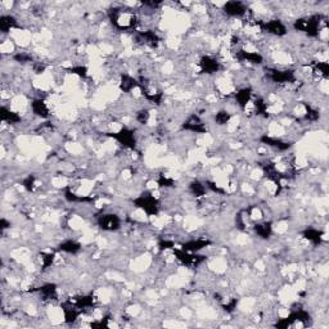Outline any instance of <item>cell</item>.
Returning a JSON list of instances; mask_svg holds the SVG:
<instances>
[{
  "label": "cell",
  "mask_w": 329,
  "mask_h": 329,
  "mask_svg": "<svg viewBox=\"0 0 329 329\" xmlns=\"http://www.w3.org/2000/svg\"><path fill=\"white\" fill-rule=\"evenodd\" d=\"M320 16L314 14V16L305 17V18H298L293 22V29L299 33H306L309 37H318L320 33Z\"/></svg>",
  "instance_id": "obj_1"
},
{
  "label": "cell",
  "mask_w": 329,
  "mask_h": 329,
  "mask_svg": "<svg viewBox=\"0 0 329 329\" xmlns=\"http://www.w3.org/2000/svg\"><path fill=\"white\" fill-rule=\"evenodd\" d=\"M135 207L142 210L148 217L156 216L160 211V202L152 193H143L132 201Z\"/></svg>",
  "instance_id": "obj_2"
},
{
  "label": "cell",
  "mask_w": 329,
  "mask_h": 329,
  "mask_svg": "<svg viewBox=\"0 0 329 329\" xmlns=\"http://www.w3.org/2000/svg\"><path fill=\"white\" fill-rule=\"evenodd\" d=\"M266 77L274 84L278 85H287L296 81V75L292 69H279V68H267Z\"/></svg>",
  "instance_id": "obj_3"
},
{
  "label": "cell",
  "mask_w": 329,
  "mask_h": 329,
  "mask_svg": "<svg viewBox=\"0 0 329 329\" xmlns=\"http://www.w3.org/2000/svg\"><path fill=\"white\" fill-rule=\"evenodd\" d=\"M256 25H259L263 31H266L267 33L273 35V36L283 37L288 33V29H287L286 23L282 20H278V18L263 21V22H257Z\"/></svg>",
  "instance_id": "obj_4"
},
{
  "label": "cell",
  "mask_w": 329,
  "mask_h": 329,
  "mask_svg": "<svg viewBox=\"0 0 329 329\" xmlns=\"http://www.w3.org/2000/svg\"><path fill=\"white\" fill-rule=\"evenodd\" d=\"M109 136L117 140L119 144H121L125 148L135 149V147H136V135H135V132L132 129L122 128L117 132L109 134Z\"/></svg>",
  "instance_id": "obj_5"
},
{
  "label": "cell",
  "mask_w": 329,
  "mask_h": 329,
  "mask_svg": "<svg viewBox=\"0 0 329 329\" xmlns=\"http://www.w3.org/2000/svg\"><path fill=\"white\" fill-rule=\"evenodd\" d=\"M198 66H199V69H201V72L204 73V75H215V73L220 72L221 69H223V65L219 60H217L216 57L214 56H202L198 61Z\"/></svg>",
  "instance_id": "obj_6"
},
{
  "label": "cell",
  "mask_w": 329,
  "mask_h": 329,
  "mask_svg": "<svg viewBox=\"0 0 329 329\" xmlns=\"http://www.w3.org/2000/svg\"><path fill=\"white\" fill-rule=\"evenodd\" d=\"M248 8L243 1H228L223 5V13L229 18H243L247 16Z\"/></svg>",
  "instance_id": "obj_7"
},
{
  "label": "cell",
  "mask_w": 329,
  "mask_h": 329,
  "mask_svg": "<svg viewBox=\"0 0 329 329\" xmlns=\"http://www.w3.org/2000/svg\"><path fill=\"white\" fill-rule=\"evenodd\" d=\"M99 228L104 231H117L121 228V219L116 214H103L98 217Z\"/></svg>",
  "instance_id": "obj_8"
},
{
  "label": "cell",
  "mask_w": 329,
  "mask_h": 329,
  "mask_svg": "<svg viewBox=\"0 0 329 329\" xmlns=\"http://www.w3.org/2000/svg\"><path fill=\"white\" fill-rule=\"evenodd\" d=\"M181 128L184 129V130H187V132H196V134H204V132H207L204 122L202 121L201 117L198 115L189 116V117L183 122Z\"/></svg>",
  "instance_id": "obj_9"
},
{
  "label": "cell",
  "mask_w": 329,
  "mask_h": 329,
  "mask_svg": "<svg viewBox=\"0 0 329 329\" xmlns=\"http://www.w3.org/2000/svg\"><path fill=\"white\" fill-rule=\"evenodd\" d=\"M252 98H254V89L251 86H243V88L238 89L234 94L235 103L240 109H246L247 104L252 100Z\"/></svg>",
  "instance_id": "obj_10"
},
{
  "label": "cell",
  "mask_w": 329,
  "mask_h": 329,
  "mask_svg": "<svg viewBox=\"0 0 329 329\" xmlns=\"http://www.w3.org/2000/svg\"><path fill=\"white\" fill-rule=\"evenodd\" d=\"M31 111L35 116L40 117V119H49L50 116V109L48 107V103L45 102V99L43 98H36L33 99V102L30 103Z\"/></svg>",
  "instance_id": "obj_11"
},
{
  "label": "cell",
  "mask_w": 329,
  "mask_h": 329,
  "mask_svg": "<svg viewBox=\"0 0 329 329\" xmlns=\"http://www.w3.org/2000/svg\"><path fill=\"white\" fill-rule=\"evenodd\" d=\"M211 244V242L208 239H203V238H196V239H191L183 243L181 246V250L187 251V252H195L198 254L199 251H202L203 248L208 247Z\"/></svg>",
  "instance_id": "obj_12"
},
{
  "label": "cell",
  "mask_w": 329,
  "mask_h": 329,
  "mask_svg": "<svg viewBox=\"0 0 329 329\" xmlns=\"http://www.w3.org/2000/svg\"><path fill=\"white\" fill-rule=\"evenodd\" d=\"M119 88L122 93H132V90L139 88V80H136L135 77H132V75L129 73H122L120 76V81H119Z\"/></svg>",
  "instance_id": "obj_13"
},
{
  "label": "cell",
  "mask_w": 329,
  "mask_h": 329,
  "mask_svg": "<svg viewBox=\"0 0 329 329\" xmlns=\"http://www.w3.org/2000/svg\"><path fill=\"white\" fill-rule=\"evenodd\" d=\"M254 233L256 234L257 237L260 239L267 240L274 233L273 224L270 221H263V223H256L254 225Z\"/></svg>",
  "instance_id": "obj_14"
},
{
  "label": "cell",
  "mask_w": 329,
  "mask_h": 329,
  "mask_svg": "<svg viewBox=\"0 0 329 329\" xmlns=\"http://www.w3.org/2000/svg\"><path fill=\"white\" fill-rule=\"evenodd\" d=\"M81 248H82L81 243H79L77 240L66 239L58 244V248H57V250L60 251V252H63V254L76 255L79 254L80 251H81Z\"/></svg>",
  "instance_id": "obj_15"
},
{
  "label": "cell",
  "mask_w": 329,
  "mask_h": 329,
  "mask_svg": "<svg viewBox=\"0 0 329 329\" xmlns=\"http://www.w3.org/2000/svg\"><path fill=\"white\" fill-rule=\"evenodd\" d=\"M302 237L303 239H306L307 242H310L314 246H320L323 242V231L316 229V228L309 227L302 231Z\"/></svg>",
  "instance_id": "obj_16"
},
{
  "label": "cell",
  "mask_w": 329,
  "mask_h": 329,
  "mask_svg": "<svg viewBox=\"0 0 329 329\" xmlns=\"http://www.w3.org/2000/svg\"><path fill=\"white\" fill-rule=\"evenodd\" d=\"M1 120H3L4 124H9V125H17L22 121V117L18 112L16 111H12L10 108L3 105L1 107Z\"/></svg>",
  "instance_id": "obj_17"
},
{
  "label": "cell",
  "mask_w": 329,
  "mask_h": 329,
  "mask_svg": "<svg viewBox=\"0 0 329 329\" xmlns=\"http://www.w3.org/2000/svg\"><path fill=\"white\" fill-rule=\"evenodd\" d=\"M18 22H17V18L14 16H10V14H3L0 17V31L3 33H8L10 30H14V29H18Z\"/></svg>",
  "instance_id": "obj_18"
},
{
  "label": "cell",
  "mask_w": 329,
  "mask_h": 329,
  "mask_svg": "<svg viewBox=\"0 0 329 329\" xmlns=\"http://www.w3.org/2000/svg\"><path fill=\"white\" fill-rule=\"evenodd\" d=\"M188 189H189V193L192 196H195L196 198H201L203 197L206 193H207V187H206V183H202L199 180H193L189 183L188 185Z\"/></svg>",
  "instance_id": "obj_19"
},
{
  "label": "cell",
  "mask_w": 329,
  "mask_h": 329,
  "mask_svg": "<svg viewBox=\"0 0 329 329\" xmlns=\"http://www.w3.org/2000/svg\"><path fill=\"white\" fill-rule=\"evenodd\" d=\"M314 72L319 76V77H322V79H327L329 72L328 62H327V61H319V62H316L315 65H314Z\"/></svg>",
  "instance_id": "obj_20"
},
{
  "label": "cell",
  "mask_w": 329,
  "mask_h": 329,
  "mask_svg": "<svg viewBox=\"0 0 329 329\" xmlns=\"http://www.w3.org/2000/svg\"><path fill=\"white\" fill-rule=\"evenodd\" d=\"M230 120H231V113L228 112L227 109H220V111L215 115V124L219 126L227 125Z\"/></svg>",
  "instance_id": "obj_21"
},
{
  "label": "cell",
  "mask_w": 329,
  "mask_h": 329,
  "mask_svg": "<svg viewBox=\"0 0 329 329\" xmlns=\"http://www.w3.org/2000/svg\"><path fill=\"white\" fill-rule=\"evenodd\" d=\"M54 260H56V254L54 252H44V254H41V266H43V270L52 267Z\"/></svg>",
  "instance_id": "obj_22"
},
{
  "label": "cell",
  "mask_w": 329,
  "mask_h": 329,
  "mask_svg": "<svg viewBox=\"0 0 329 329\" xmlns=\"http://www.w3.org/2000/svg\"><path fill=\"white\" fill-rule=\"evenodd\" d=\"M135 119H136V121H138L139 124L145 125V124H148L149 119H151V113H149V111L147 108L139 109L136 115H135Z\"/></svg>",
  "instance_id": "obj_23"
},
{
  "label": "cell",
  "mask_w": 329,
  "mask_h": 329,
  "mask_svg": "<svg viewBox=\"0 0 329 329\" xmlns=\"http://www.w3.org/2000/svg\"><path fill=\"white\" fill-rule=\"evenodd\" d=\"M35 181H36L35 176H33V175H29L27 178L23 179L22 187L25 188L27 192H31L33 189V187H35Z\"/></svg>",
  "instance_id": "obj_24"
}]
</instances>
